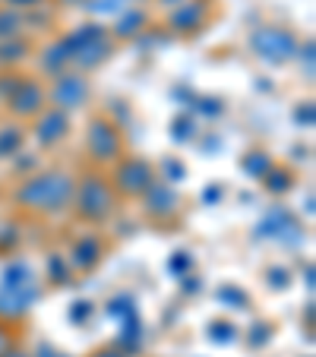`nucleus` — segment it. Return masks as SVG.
<instances>
[{
  "label": "nucleus",
  "mask_w": 316,
  "mask_h": 357,
  "mask_svg": "<svg viewBox=\"0 0 316 357\" xmlns=\"http://www.w3.org/2000/svg\"><path fill=\"white\" fill-rule=\"evenodd\" d=\"M67 133H70V117L61 108H45L38 114V121H35V139L41 146H57Z\"/></svg>",
  "instance_id": "f8f14e48"
},
{
  "label": "nucleus",
  "mask_w": 316,
  "mask_h": 357,
  "mask_svg": "<svg viewBox=\"0 0 316 357\" xmlns=\"http://www.w3.org/2000/svg\"><path fill=\"white\" fill-rule=\"evenodd\" d=\"M250 51L259 61L272 63V67H282V63H288L297 54V38L294 32H288L282 26H259L250 35Z\"/></svg>",
  "instance_id": "39448f33"
},
{
  "label": "nucleus",
  "mask_w": 316,
  "mask_h": 357,
  "mask_svg": "<svg viewBox=\"0 0 316 357\" xmlns=\"http://www.w3.org/2000/svg\"><path fill=\"white\" fill-rule=\"evenodd\" d=\"M158 181L155 177V168L146 162V158H136V155H127V158H117V168H114V193H127V196H142L152 183Z\"/></svg>",
  "instance_id": "0eeeda50"
},
{
  "label": "nucleus",
  "mask_w": 316,
  "mask_h": 357,
  "mask_svg": "<svg viewBox=\"0 0 316 357\" xmlns=\"http://www.w3.org/2000/svg\"><path fill=\"white\" fill-rule=\"evenodd\" d=\"M61 45L70 57V67H80V70L98 67V63L111 54V35H108V29L98 26V22H86V26H80L76 32L63 35Z\"/></svg>",
  "instance_id": "7ed1b4c3"
},
{
  "label": "nucleus",
  "mask_w": 316,
  "mask_h": 357,
  "mask_svg": "<svg viewBox=\"0 0 316 357\" xmlns=\"http://www.w3.org/2000/svg\"><path fill=\"white\" fill-rule=\"evenodd\" d=\"M10 92L3 95L7 101L10 114L16 117H38L45 111V101H47V92L38 79H29V76H10Z\"/></svg>",
  "instance_id": "423d86ee"
},
{
  "label": "nucleus",
  "mask_w": 316,
  "mask_h": 357,
  "mask_svg": "<svg viewBox=\"0 0 316 357\" xmlns=\"http://www.w3.org/2000/svg\"><path fill=\"white\" fill-rule=\"evenodd\" d=\"M146 22H149L146 10L127 7V13H121V20H117V35H123V38H133V35H140L142 29H146Z\"/></svg>",
  "instance_id": "2eb2a0df"
},
{
  "label": "nucleus",
  "mask_w": 316,
  "mask_h": 357,
  "mask_svg": "<svg viewBox=\"0 0 316 357\" xmlns=\"http://www.w3.org/2000/svg\"><path fill=\"white\" fill-rule=\"evenodd\" d=\"M86 149H89V155L95 158V162H117L123 152V136L121 130L114 127L111 121H92L89 123V133H86Z\"/></svg>",
  "instance_id": "6e6552de"
},
{
  "label": "nucleus",
  "mask_w": 316,
  "mask_h": 357,
  "mask_svg": "<svg viewBox=\"0 0 316 357\" xmlns=\"http://www.w3.org/2000/svg\"><path fill=\"white\" fill-rule=\"evenodd\" d=\"M101 257H105V243H101V237L95 234H82L73 241V247H70V269L76 272H92L95 266L101 263Z\"/></svg>",
  "instance_id": "9b49d317"
},
{
  "label": "nucleus",
  "mask_w": 316,
  "mask_h": 357,
  "mask_svg": "<svg viewBox=\"0 0 316 357\" xmlns=\"http://www.w3.org/2000/svg\"><path fill=\"white\" fill-rule=\"evenodd\" d=\"M26 142V130L10 123V127L0 130V158H13L20 155V146Z\"/></svg>",
  "instance_id": "4468645a"
},
{
  "label": "nucleus",
  "mask_w": 316,
  "mask_h": 357,
  "mask_svg": "<svg viewBox=\"0 0 316 357\" xmlns=\"http://www.w3.org/2000/svg\"><path fill=\"white\" fill-rule=\"evenodd\" d=\"M142 199H146V212L152 218H168L181 209V196H177V190L171 187L168 181H155L152 187L142 193Z\"/></svg>",
  "instance_id": "9d476101"
},
{
  "label": "nucleus",
  "mask_w": 316,
  "mask_h": 357,
  "mask_svg": "<svg viewBox=\"0 0 316 357\" xmlns=\"http://www.w3.org/2000/svg\"><path fill=\"white\" fill-rule=\"evenodd\" d=\"M61 3H82V0H61Z\"/></svg>",
  "instance_id": "b1692460"
},
{
  "label": "nucleus",
  "mask_w": 316,
  "mask_h": 357,
  "mask_svg": "<svg viewBox=\"0 0 316 357\" xmlns=\"http://www.w3.org/2000/svg\"><path fill=\"white\" fill-rule=\"evenodd\" d=\"M7 357H29V354H20V351H10Z\"/></svg>",
  "instance_id": "5701e85b"
},
{
  "label": "nucleus",
  "mask_w": 316,
  "mask_h": 357,
  "mask_svg": "<svg viewBox=\"0 0 316 357\" xmlns=\"http://www.w3.org/2000/svg\"><path fill=\"white\" fill-rule=\"evenodd\" d=\"M47 275H51V282L54 284H63L67 282V275H70V263H63V259L54 253V257L47 259Z\"/></svg>",
  "instance_id": "6ab92c4d"
},
{
  "label": "nucleus",
  "mask_w": 316,
  "mask_h": 357,
  "mask_svg": "<svg viewBox=\"0 0 316 357\" xmlns=\"http://www.w3.org/2000/svg\"><path fill=\"white\" fill-rule=\"evenodd\" d=\"M269 181H266V187L272 190V193H285V190L291 187V174L285 168H269Z\"/></svg>",
  "instance_id": "a211bd4d"
},
{
  "label": "nucleus",
  "mask_w": 316,
  "mask_h": 357,
  "mask_svg": "<svg viewBox=\"0 0 316 357\" xmlns=\"http://www.w3.org/2000/svg\"><path fill=\"white\" fill-rule=\"evenodd\" d=\"M73 190L76 181L63 171H41V174H32L16 187L13 199L16 206L29 212H41V215H61L73 206Z\"/></svg>",
  "instance_id": "f257e3e1"
},
{
  "label": "nucleus",
  "mask_w": 316,
  "mask_h": 357,
  "mask_svg": "<svg viewBox=\"0 0 316 357\" xmlns=\"http://www.w3.org/2000/svg\"><path fill=\"white\" fill-rule=\"evenodd\" d=\"M41 297V284L35 278L32 266L13 259V263L3 266V275H0V319H13L26 317L32 310V303Z\"/></svg>",
  "instance_id": "f03ea898"
},
{
  "label": "nucleus",
  "mask_w": 316,
  "mask_h": 357,
  "mask_svg": "<svg viewBox=\"0 0 316 357\" xmlns=\"http://www.w3.org/2000/svg\"><path fill=\"white\" fill-rule=\"evenodd\" d=\"M41 3H45V0H7V10H16V13H20V10H35V7H41Z\"/></svg>",
  "instance_id": "412c9836"
},
{
  "label": "nucleus",
  "mask_w": 316,
  "mask_h": 357,
  "mask_svg": "<svg viewBox=\"0 0 316 357\" xmlns=\"http://www.w3.org/2000/svg\"><path fill=\"white\" fill-rule=\"evenodd\" d=\"M171 29L174 32H196V29H202V22H206V3L202 0H183V3H177V10L171 13Z\"/></svg>",
  "instance_id": "ddd939ff"
},
{
  "label": "nucleus",
  "mask_w": 316,
  "mask_h": 357,
  "mask_svg": "<svg viewBox=\"0 0 316 357\" xmlns=\"http://www.w3.org/2000/svg\"><path fill=\"white\" fill-rule=\"evenodd\" d=\"M47 95H51V108H61V111H73V108H82L89 98V82L82 73H73V70H67V73L54 76V82H51V89H47Z\"/></svg>",
  "instance_id": "1a4fd4ad"
},
{
  "label": "nucleus",
  "mask_w": 316,
  "mask_h": 357,
  "mask_svg": "<svg viewBox=\"0 0 316 357\" xmlns=\"http://www.w3.org/2000/svg\"><path fill=\"white\" fill-rule=\"evenodd\" d=\"M269 168H272V162L266 158V152H250V158L243 162V171H247V174H256V177H266Z\"/></svg>",
  "instance_id": "f3484780"
},
{
  "label": "nucleus",
  "mask_w": 316,
  "mask_h": 357,
  "mask_svg": "<svg viewBox=\"0 0 316 357\" xmlns=\"http://www.w3.org/2000/svg\"><path fill=\"white\" fill-rule=\"evenodd\" d=\"M13 351V329L7 319H0V357H7Z\"/></svg>",
  "instance_id": "aec40b11"
},
{
  "label": "nucleus",
  "mask_w": 316,
  "mask_h": 357,
  "mask_svg": "<svg viewBox=\"0 0 316 357\" xmlns=\"http://www.w3.org/2000/svg\"><path fill=\"white\" fill-rule=\"evenodd\" d=\"M92 357H127L123 351H95Z\"/></svg>",
  "instance_id": "4be33fe9"
},
{
  "label": "nucleus",
  "mask_w": 316,
  "mask_h": 357,
  "mask_svg": "<svg viewBox=\"0 0 316 357\" xmlns=\"http://www.w3.org/2000/svg\"><path fill=\"white\" fill-rule=\"evenodd\" d=\"M22 29H26V20L16 10H0V41L20 38Z\"/></svg>",
  "instance_id": "dca6fc26"
},
{
  "label": "nucleus",
  "mask_w": 316,
  "mask_h": 357,
  "mask_svg": "<svg viewBox=\"0 0 316 357\" xmlns=\"http://www.w3.org/2000/svg\"><path fill=\"white\" fill-rule=\"evenodd\" d=\"M114 202H117V193L111 187V181L98 174H89L82 181H76V190H73V209L82 222L89 225H101L108 222L111 212H114Z\"/></svg>",
  "instance_id": "20e7f679"
}]
</instances>
